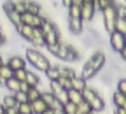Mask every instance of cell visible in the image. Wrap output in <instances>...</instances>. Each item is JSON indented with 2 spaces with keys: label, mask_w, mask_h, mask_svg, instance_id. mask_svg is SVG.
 <instances>
[{
  "label": "cell",
  "mask_w": 126,
  "mask_h": 114,
  "mask_svg": "<svg viewBox=\"0 0 126 114\" xmlns=\"http://www.w3.org/2000/svg\"><path fill=\"white\" fill-rule=\"evenodd\" d=\"M105 63H107V55H105L103 51H94V53L88 58V61L84 63L82 70L77 72V76H81L84 81H89V79L96 77V76L100 74V70L105 67Z\"/></svg>",
  "instance_id": "1"
},
{
  "label": "cell",
  "mask_w": 126,
  "mask_h": 114,
  "mask_svg": "<svg viewBox=\"0 0 126 114\" xmlns=\"http://www.w3.org/2000/svg\"><path fill=\"white\" fill-rule=\"evenodd\" d=\"M46 47L51 55H54L56 58H60L65 63H74V61H77L81 58V53H79L72 44H67L63 40H60L58 44H53V46H46Z\"/></svg>",
  "instance_id": "2"
},
{
  "label": "cell",
  "mask_w": 126,
  "mask_h": 114,
  "mask_svg": "<svg viewBox=\"0 0 126 114\" xmlns=\"http://www.w3.org/2000/svg\"><path fill=\"white\" fill-rule=\"evenodd\" d=\"M25 60L39 72H46L51 67V61L42 51H39L37 47H26L25 49Z\"/></svg>",
  "instance_id": "3"
},
{
  "label": "cell",
  "mask_w": 126,
  "mask_h": 114,
  "mask_svg": "<svg viewBox=\"0 0 126 114\" xmlns=\"http://www.w3.org/2000/svg\"><path fill=\"white\" fill-rule=\"evenodd\" d=\"M82 98L89 104V107H91L93 112L105 111V100H103V96L98 93V90H94L93 86H86L82 90Z\"/></svg>",
  "instance_id": "4"
},
{
  "label": "cell",
  "mask_w": 126,
  "mask_h": 114,
  "mask_svg": "<svg viewBox=\"0 0 126 114\" xmlns=\"http://www.w3.org/2000/svg\"><path fill=\"white\" fill-rule=\"evenodd\" d=\"M16 32H18V35L32 44H35V46H44V35H42V32L40 28H33V26H28V25H19V26H16Z\"/></svg>",
  "instance_id": "5"
},
{
  "label": "cell",
  "mask_w": 126,
  "mask_h": 114,
  "mask_svg": "<svg viewBox=\"0 0 126 114\" xmlns=\"http://www.w3.org/2000/svg\"><path fill=\"white\" fill-rule=\"evenodd\" d=\"M102 16H103V26H105V32L110 34V32L116 30V21H117V2L109 5L107 9L100 11Z\"/></svg>",
  "instance_id": "6"
},
{
  "label": "cell",
  "mask_w": 126,
  "mask_h": 114,
  "mask_svg": "<svg viewBox=\"0 0 126 114\" xmlns=\"http://www.w3.org/2000/svg\"><path fill=\"white\" fill-rule=\"evenodd\" d=\"M47 18V14L42 11L40 14H35V12H23L21 14V23L23 25H28V26H33V28H40L44 19Z\"/></svg>",
  "instance_id": "7"
},
{
  "label": "cell",
  "mask_w": 126,
  "mask_h": 114,
  "mask_svg": "<svg viewBox=\"0 0 126 114\" xmlns=\"http://www.w3.org/2000/svg\"><path fill=\"white\" fill-rule=\"evenodd\" d=\"M109 42H110V47H112L114 53H119L123 47L126 46L124 44V35L121 34V32H117V30H114V32H110V34H109Z\"/></svg>",
  "instance_id": "8"
},
{
  "label": "cell",
  "mask_w": 126,
  "mask_h": 114,
  "mask_svg": "<svg viewBox=\"0 0 126 114\" xmlns=\"http://www.w3.org/2000/svg\"><path fill=\"white\" fill-rule=\"evenodd\" d=\"M94 14H96V5H94V2H84L81 5V19L84 23H91L94 19Z\"/></svg>",
  "instance_id": "9"
},
{
  "label": "cell",
  "mask_w": 126,
  "mask_h": 114,
  "mask_svg": "<svg viewBox=\"0 0 126 114\" xmlns=\"http://www.w3.org/2000/svg\"><path fill=\"white\" fill-rule=\"evenodd\" d=\"M49 91L54 95V98L63 105V104H67L68 102V96H67V90L65 88H61L58 84V81H53V83H49Z\"/></svg>",
  "instance_id": "10"
},
{
  "label": "cell",
  "mask_w": 126,
  "mask_h": 114,
  "mask_svg": "<svg viewBox=\"0 0 126 114\" xmlns=\"http://www.w3.org/2000/svg\"><path fill=\"white\" fill-rule=\"evenodd\" d=\"M40 98L44 100V104L47 105V109H61L63 105L54 98V95L49 91V90H46V91H40Z\"/></svg>",
  "instance_id": "11"
},
{
  "label": "cell",
  "mask_w": 126,
  "mask_h": 114,
  "mask_svg": "<svg viewBox=\"0 0 126 114\" xmlns=\"http://www.w3.org/2000/svg\"><path fill=\"white\" fill-rule=\"evenodd\" d=\"M12 70H21V69H26V60L19 55H11L9 60L5 61Z\"/></svg>",
  "instance_id": "12"
},
{
  "label": "cell",
  "mask_w": 126,
  "mask_h": 114,
  "mask_svg": "<svg viewBox=\"0 0 126 114\" xmlns=\"http://www.w3.org/2000/svg\"><path fill=\"white\" fill-rule=\"evenodd\" d=\"M68 30L72 35H81L84 30V21L81 18H68Z\"/></svg>",
  "instance_id": "13"
},
{
  "label": "cell",
  "mask_w": 126,
  "mask_h": 114,
  "mask_svg": "<svg viewBox=\"0 0 126 114\" xmlns=\"http://www.w3.org/2000/svg\"><path fill=\"white\" fill-rule=\"evenodd\" d=\"M67 96H68V102H72V104H75V105H79L84 98H82V91H79V90H74V88H70L68 91H67Z\"/></svg>",
  "instance_id": "14"
},
{
  "label": "cell",
  "mask_w": 126,
  "mask_h": 114,
  "mask_svg": "<svg viewBox=\"0 0 126 114\" xmlns=\"http://www.w3.org/2000/svg\"><path fill=\"white\" fill-rule=\"evenodd\" d=\"M30 105H32V112H33V114H44V112L47 111V105L44 104V100H42V98L32 100V102H30Z\"/></svg>",
  "instance_id": "15"
},
{
  "label": "cell",
  "mask_w": 126,
  "mask_h": 114,
  "mask_svg": "<svg viewBox=\"0 0 126 114\" xmlns=\"http://www.w3.org/2000/svg\"><path fill=\"white\" fill-rule=\"evenodd\" d=\"M19 81L18 79H14V77H11V79H7L5 81V86H4V90L7 91V93H16V91H19Z\"/></svg>",
  "instance_id": "16"
},
{
  "label": "cell",
  "mask_w": 126,
  "mask_h": 114,
  "mask_svg": "<svg viewBox=\"0 0 126 114\" xmlns=\"http://www.w3.org/2000/svg\"><path fill=\"white\" fill-rule=\"evenodd\" d=\"M25 83H28L30 86H39V84H40V77H39V74L33 72V70H26Z\"/></svg>",
  "instance_id": "17"
},
{
  "label": "cell",
  "mask_w": 126,
  "mask_h": 114,
  "mask_svg": "<svg viewBox=\"0 0 126 114\" xmlns=\"http://www.w3.org/2000/svg\"><path fill=\"white\" fill-rule=\"evenodd\" d=\"M70 81H72V88H74V90H79V91H82V90L88 86V81H84L81 76H74Z\"/></svg>",
  "instance_id": "18"
},
{
  "label": "cell",
  "mask_w": 126,
  "mask_h": 114,
  "mask_svg": "<svg viewBox=\"0 0 126 114\" xmlns=\"http://www.w3.org/2000/svg\"><path fill=\"white\" fill-rule=\"evenodd\" d=\"M46 76H47V79H49V83L58 81L60 79V69H58V65H51V67L46 70Z\"/></svg>",
  "instance_id": "19"
},
{
  "label": "cell",
  "mask_w": 126,
  "mask_h": 114,
  "mask_svg": "<svg viewBox=\"0 0 126 114\" xmlns=\"http://www.w3.org/2000/svg\"><path fill=\"white\" fill-rule=\"evenodd\" d=\"M60 69V77H67V79H72L74 76H77V72L70 67H67V65H58Z\"/></svg>",
  "instance_id": "20"
},
{
  "label": "cell",
  "mask_w": 126,
  "mask_h": 114,
  "mask_svg": "<svg viewBox=\"0 0 126 114\" xmlns=\"http://www.w3.org/2000/svg\"><path fill=\"white\" fill-rule=\"evenodd\" d=\"M5 18H7V21H9V23H12V25H14V28L21 25V14H19V12H16V11L9 12Z\"/></svg>",
  "instance_id": "21"
},
{
  "label": "cell",
  "mask_w": 126,
  "mask_h": 114,
  "mask_svg": "<svg viewBox=\"0 0 126 114\" xmlns=\"http://www.w3.org/2000/svg\"><path fill=\"white\" fill-rule=\"evenodd\" d=\"M40 88L39 86H32L28 91H26V96H28V100L32 102V100H37V98H40Z\"/></svg>",
  "instance_id": "22"
},
{
  "label": "cell",
  "mask_w": 126,
  "mask_h": 114,
  "mask_svg": "<svg viewBox=\"0 0 126 114\" xmlns=\"http://www.w3.org/2000/svg\"><path fill=\"white\" fill-rule=\"evenodd\" d=\"M112 102H114V105H116V107H123V105H124V102H126V96H124V95H121L119 91H114V93H112Z\"/></svg>",
  "instance_id": "23"
},
{
  "label": "cell",
  "mask_w": 126,
  "mask_h": 114,
  "mask_svg": "<svg viewBox=\"0 0 126 114\" xmlns=\"http://www.w3.org/2000/svg\"><path fill=\"white\" fill-rule=\"evenodd\" d=\"M67 11H68V18H81V5L70 4V7Z\"/></svg>",
  "instance_id": "24"
},
{
  "label": "cell",
  "mask_w": 126,
  "mask_h": 114,
  "mask_svg": "<svg viewBox=\"0 0 126 114\" xmlns=\"http://www.w3.org/2000/svg\"><path fill=\"white\" fill-rule=\"evenodd\" d=\"M18 112H19V114H33V112H32V105H30V102L18 104Z\"/></svg>",
  "instance_id": "25"
},
{
  "label": "cell",
  "mask_w": 126,
  "mask_h": 114,
  "mask_svg": "<svg viewBox=\"0 0 126 114\" xmlns=\"http://www.w3.org/2000/svg\"><path fill=\"white\" fill-rule=\"evenodd\" d=\"M116 86H117V88H116V91H119L121 95H124V96H126V79H124V77H121V79H117V81H116Z\"/></svg>",
  "instance_id": "26"
},
{
  "label": "cell",
  "mask_w": 126,
  "mask_h": 114,
  "mask_svg": "<svg viewBox=\"0 0 126 114\" xmlns=\"http://www.w3.org/2000/svg\"><path fill=\"white\" fill-rule=\"evenodd\" d=\"M63 112L65 114H77V105L72 104V102H67V104H63Z\"/></svg>",
  "instance_id": "27"
},
{
  "label": "cell",
  "mask_w": 126,
  "mask_h": 114,
  "mask_svg": "<svg viewBox=\"0 0 126 114\" xmlns=\"http://www.w3.org/2000/svg\"><path fill=\"white\" fill-rule=\"evenodd\" d=\"M116 30L121 32L123 35H126V19L124 18H119L117 16V21H116Z\"/></svg>",
  "instance_id": "28"
},
{
  "label": "cell",
  "mask_w": 126,
  "mask_h": 114,
  "mask_svg": "<svg viewBox=\"0 0 126 114\" xmlns=\"http://www.w3.org/2000/svg\"><path fill=\"white\" fill-rule=\"evenodd\" d=\"M2 9H4V14H5V16H7L9 12H12V11H14V0H4Z\"/></svg>",
  "instance_id": "29"
},
{
  "label": "cell",
  "mask_w": 126,
  "mask_h": 114,
  "mask_svg": "<svg viewBox=\"0 0 126 114\" xmlns=\"http://www.w3.org/2000/svg\"><path fill=\"white\" fill-rule=\"evenodd\" d=\"M12 77L18 79L19 83H23L25 77H26V69H21V70H12Z\"/></svg>",
  "instance_id": "30"
},
{
  "label": "cell",
  "mask_w": 126,
  "mask_h": 114,
  "mask_svg": "<svg viewBox=\"0 0 126 114\" xmlns=\"http://www.w3.org/2000/svg\"><path fill=\"white\" fill-rule=\"evenodd\" d=\"M12 95H14V98H16V102H18V104L30 102V100H28V96H26V93H23V91H16V93H12Z\"/></svg>",
  "instance_id": "31"
},
{
  "label": "cell",
  "mask_w": 126,
  "mask_h": 114,
  "mask_svg": "<svg viewBox=\"0 0 126 114\" xmlns=\"http://www.w3.org/2000/svg\"><path fill=\"white\" fill-rule=\"evenodd\" d=\"M77 111H79V112H82V114H89V112H91V107H89V104H88L86 100H82L81 104L77 105Z\"/></svg>",
  "instance_id": "32"
},
{
  "label": "cell",
  "mask_w": 126,
  "mask_h": 114,
  "mask_svg": "<svg viewBox=\"0 0 126 114\" xmlns=\"http://www.w3.org/2000/svg\"><path fill=\"white\" fill-rule=\"evenodd\" d=\"M58 84L68 91V90L72 88V81H70V79H67V77H60V79H58Z\"/></svg>",
  "instance_id": "33"
},
{
  "label": "cell",
  "mask_w": 126,
  "mask_h": 114,
  "mask_svg": "<svg viewBox=\"0 0 126 114\" xmlns=\"http://www.w3.org/2000/svg\"><path fill=\"white\" fill-rule=\"evenodd\" d=\"M4 46H7V37H5V34H4L2 26H0V47H4Z\"/></svg>",
  "instance_id": "34"
},
{
  "label": "cell",
  "mask_w": 126,
  "mask_h": 114,
  "mask_svg": "<svg viewBox=\"0 0 126 114\" xmlns=\"http://www.w3.org/2000/svg\"><path fill=\"white\" fill-rule=\"evenodd\" d=\"M30 88H32V86H30L28 83H25V81H23V83L19 84V91H23V93H26V91H28Z\"/></svg>",
  "instance_id": "35"
},
{
  "label": "cell",
  "mask_w": 126,
  "mask_h": 114,
  "mask_svg": "<svg viewBox=\"0 0 126 114\" xmlns=\"http://www.w3.org/2000/svg\"><path fill=\"white\" fill-rule=\"evenodd\" d=\"M5 114H19L18 112V105H16V107H7L5 109Z\"/></svg>",
  "instance_id": "36"
},
{
  "label": "cell",
  "mask_w": 126,
  "mask_h": 114,
  "mask_svg": "<svg viewBox=\"0 0 126 114\" xmlns=\"http://www.w3.org/2000/svg\"><path fill=\"white\" fill-rule=\"evenodd\" d=\"M117 55H119V58H121V61H126V46L123 47V49H121V51H119Z\"/></svg>",
  "instance_id": "37"
},
{
  "label": "cell",
  "mask_w": 126,
  "mask_h": 114,
  "mask_svg": "<svg viewBox=\"0 0 126 114\" xmlns=\"http://www.w3.org/2000/svg\"><path fill=\"white\" fill-rule=\"evenodd\" d=\"M70 4H72V0H61V5L65 7V9H68V7H70Z\"/></svg>",
  "instance_id": "38"
},
{
  "label": "cell",
  "mask_w": 126,
  "mask_h": 114,
  "mask_svg": "<svg viewBox=\"0 0 126 114\" xmlns=\"http://www.w3.org/2000/svg\"><path fill=\"white\" fill-rule=\"evenodd\" d=\"M114 114H126V109H123V107H116Z\"/></svg>",
  "instance_id": "39"
},
{
  "label": "cell",
  "mask_w": 126,
  "mask_h": 114,
  "mask_svg": "<svg viewBox=\"0 0 126 114\" xmlns=\"http://www.w3.org/2000/svg\"><path fill=\"white\" fill-rule=\"evenodd\" d=\"M5 63V58H4V55L2 53H0V69H2V65Z\"/></svg>",
  "instance_id": "40"
},
{
  "label": "cell",
  "mask_w": 126,
  "mask_h": 114,
  "mask_svg": "<svg viewBox=\"0 0 126 114\" xmlns=\"http://www.w3.org/2000/svg\"><path fill=\"white\" fill-rule=\"evenodd\" d=\"M54 111V114H65V112H63V109H53Z\"/></svg>",
  "instance_id": "41"
},
{
  "label": "cell",
  "mask_w": 126,
  "mask_h": 114,
  "mask_svg": "<svg viewBox=\"0 0 126 114\" xmlns=\"http://www.w3.org/2000/svg\"><path fill=\"white\" fill-rule=\"evenodd\" d=\"M0 114H5V107H4L2 104H0Z\"/></svg>",
  "instance_id": "42"
},
{
  "label": "cell",
  "mask_w": 126,
  "mask_h": 114,
  "mask_svg": "<svg viewBox=\"0 0 126 114\" xmlns=\"http://www.w3.org/2000/svg\"><path fill=\"white\" fill-rule=\"evenodd\" d=\"M44 114H54V111H53V109H47V111H46Z\"/></svg>",
  "instance_id": "43"
},
{
  "label": "cell",
  "mask_w": 126,
  "mask_h": 114,
  "mask_svg": "<svg viewBox=\"0 0 126 114\" xmlns=\"http://www.w3.org/2000/svg\"><path fill=\"white\" fill-rule=\"evenodd\" d=\"M89 114H98V112H93V111H91V112H89Z\"/></svg>",
  "instance_id": "44"
},
{
  "label": "cell",
  "mask_w": 126,
  "mask_h": 114,
  "mask_svg": "<svg viewBox=\"0 0 126 114\" xmlns=\"http://www.w3.org/2000/svg\"><path fill=\"white\" fill-rule=\"evenodd\" d=\"M124 44H126V35H124Z\"/></svg>",
  "instance_id": "45"
},
{
  "label": "cell",
  "mask_w": 126,
  "mask_h": 114,
  "mask_svg": "<svg viewBox=\"0 0 126 114\" xmlns=\"http://www.w3.org/2000/svg\"><path fill=\"white\" fill-rule=\"evenodd\" d=\"M124 5H126V0H124Z\"/></svg>",
  "instance_id": "46"
}]
</instances>
